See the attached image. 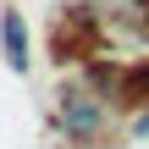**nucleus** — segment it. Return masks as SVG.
Returning a JSON list of instances; mask_svg holds the SVG:
<instances>
[{
  "mask_svg": "<svg viewBox=\"0 0 149 149\" xmlns=\"http://www.w3.org/2000/svg\"><path fill=\"white\" fill-rule=\"evenodd\" d=\"M0 50H6V66L11 72H33V39H28V17L17 6L0 11Z\"/></svg>",
  "mask_w": 149,
  "mask_h": 149,
  "instance_id": "obj_2",
  "label": "nucleus"
},
{
  "mask_svg": "<svg viewBox=\"0 0 149 149\" xmlns=\"http://www.w3.org/2000/svg\"><path fill=\"white\" fill-rule=\"evenodd\" d=\"M55 122H61L66 144H100L105 127H111V111H105L100 94H88V88H66L61 105H55Z\"/></svg>",
  "mask_w": 149,
  "mask_h": 149,
  "instance_id": "obj_1",
  "label": "nucleus"
},
{
  "mask_svg": "<svg viewBox=\"0 0 149 149\" xmlns=\"http://www.w3.org/2000/svg\"><path fill=\"white\" fill-rule=\"evenodd\" d=\"M127 133H133V138H149V111H138V116H133V127H127Z\"/></svg>",
  "mask_w": 149,
  "mask_h": 149,
  "instance_id": "obj_4",
  "label": "nucleus"
},
{
  "mask_svg": "<svg viewBox=\"0 0 149 149\" xmlns=\"http://www.w3.org/2000/svg\"><path fill=\"white\" fill-rule=\"evenodd\" d=\"M116 105H149V61L138 66H116Z\"/></svg>",
  "mask_w": 149,
  "mask_h": 149,
  "instance_id": "obj_3",
  "label": "nucleus"
}]
</instances>
